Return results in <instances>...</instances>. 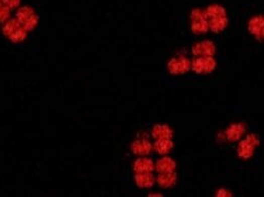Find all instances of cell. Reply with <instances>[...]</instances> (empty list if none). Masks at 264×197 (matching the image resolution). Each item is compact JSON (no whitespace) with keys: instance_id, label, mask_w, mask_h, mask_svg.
<instances>
[{"instance_id":"obj_1","label":"cell","mask_w":264,"mask_h":197,"mask_svg":"<svg viewBox=\"0 0 264 197\" xmlns=\"http://www.w3.org/2000/svg\"><path fill=\"white\" fill-rule=\"evenodd\" d=\"M204 12L208 21L210 31H212L214 34H219V33L225 31L229 24V19L223 6L218 4L210 5L204 10Z\"/></svg>"},{"instance_id":"obj_2","label":"cell","mask_w":264,"mask_h":197,"mask_svg":"<svg viewBox=\"0 0 264 197\" xmlns=\"http://www.w3.org/2000/svg\"><path fill=\"white\" fill-rule=\"evenodd\" d=\"M4 36L12 43H21L28 37V31L21 26L16 18H10L3 26Z\"/></svg>"},{"instance_id":"obj_3","label":"cell","mask_w":264,"mask_h":197,"mask_svg":"<svg viewBox=\"0 0 264 197\" xmlns=\"http://www.w3.org/2000/svg\"><path fill=\"white\" fill-rule=\"evenodd\" d=\"M260 145V138L257 134H248L242 138L237 147V154L242 160H249L254 157L256 149Z\"/></svg>"},{"instance_id":"obj_4","label":"cell","mask_w":264,"mask_h":197,"mask_svg":"<svg viewBox=\"0 0 264 197\" xmlns=\"http://www.w3.org/2000/svg\"><path fill=\"white\" fill-rule=\"evenodd\" d=\"M16 19L28 32L34 31L38 25V15L35 10L30 6H25L17 9Z\"/></svg>"},{"instance_id":"obj_5","label":"cell","mask_w":264,"mask_h":197,"mask_svg":"<svg viewBox=\"0 0 264 197\" xmlns=\"http://www.w3.org/2000/svg\"><path fill=\"white\" fill-rule=\"evenodd\" d=\"M190 30L194 35H203L210 31L204 10L194 8L190 12Z\"/></svg>"},{"instance_id":"obj_6","label":"cell","mask_w":264,"mask_h":197,"mask_svg":"<svg viewBox=\"0 0 264 197\" xmlns=\"http://www.w3.org/2000/svg\"><path fill=\"white\" fill-rule=\"evenodd\" d=\"M167 71L173 76L184 75L191 71V61L185 55H177L168 61Z\"/></svg>"},{"instance_id":"obj_7","label":"cell","mask_w":264,"mask_h":197,"mask_svg":"<svg viewBox=\"0 0 264 197\" xmlns=\"http://www.w3.org/2000/svg\"><path fill=\"white\" fill-rule=\"evenodd\" d=\"M217 68V61L215 57H194L191 61V71L197 75L212 74Z\"/></svg>"},{"instance_id":"obj_8","label":"cell","mask_w":264,"mask_h":197,"mask_svg":"<svg viewBox=\"0 0 264 197\" xmlns=\"http://www.w3.org/2000/svg\"><path fill=\"white\" fill-rule=\"evenodd\" d=\"M247 30L249 34L258 41H264V16L254 15L247 23Z\"/></svg>"},{"instance_id":"obj_9","label":"cell","mask_w":264,"mask_h":197,"mask_svg":"<svg viewBox=\"0 0 264 197\" xmlns=\"http://www.w3.org/2000/svg\"><path fill=\"white\" fill-rule=\"evenodd\" d=\"M217 48L216 45L212 40H201L199 42L194 43L191 48V52L194 57H214L216 54Z\"/></svg>"},{"instance_id":"obj_10","label":"cell","mask_w":264,"mask_h":197,"mask_svg":"<svg viewBox=\"0 0 264 197\" xmlns=\"http://www.w3.org/2000/svg\"><path fill=\"white\" fill-rule=\"evenodd\" d=\"M246 132V125L244 123H233L230 124L224 131L226 141L238 142L244 137Z\"/></svg>"},{"instance_id":"obj_11","label":"cell","mask_w":264,"mask_h":197,"mask_svg":"<svg viewBox=\"0 0 264 197\" xmlns=\"http://www.w3.org/2000/svg\"><path fill=\"white\" fill-rule=\"evenodd\" d=\"M130 149L137 156H148L153 150V144H151V141L147 137L143 136L132 141Z\"/></svg>"},{"instance_id":"obj_12","label":"cell","mask_w":264,"mask_h":197,"mask_svg":"<svg viewBox=\"0 0 264 197\" xmlns=\"http://www.w3.org/2000/svg\"><path fill=\"white\" fill-rule=\"evenodd\" d=\"M135 182L137 187L140 189H150L157 182V177H155L153 172L150 173H136Z\"/></svg>"},{"instance_id":"obj_13","label":"cell","mask_w":264,"mask_h":197,"mask_svg":"<svg viewBox=\"0 0 264 197\" xmlns=\"http://www.w3.org/2000/svg\"><path fill=\"white\" fill-rule=\"evenodd\" d=\"M175 170H177V162H175V160H173L171 157H169L167 155L162 156L155 163V171L158 174L174 172Z\"/></svg>"},{"instance_id":"obj_14","label":"cell","mask_w":264,"mask_h":197,"mask_svg":"<svg viewBox=\"0 0 264 197\" xmlns=\"http://www.w3.org/2000/svg\"><path fill=\"white\" fill-rule=\"evenodd\" d=\"M157 183L162 189H171L178 183V173L169 172V173H160L157 177Z\"/></svg>"},{"instance_id":"obj_15","label":"cell","mask_w":264,"mask_h":197,"mask_svg":"<svg viewBox=\"0 0 264 197\" xmlns=\"http://www.w3.org/2000/svg\"><path fill=\"white\" fill-rule=\"evenodd\" d=\"M135 173H150L155 172V162L147 156H139L134 162Z\"/></svg>"},{"instance_id":"obj_16","label":"cell","mask_w":264,"mask_h":197,"mask_svg":"<svg viewBox=\"0 0 264 197\" xmlns=\"http://www.w3.org/2000/svg\"><path fill=\"white\" fill-rule=\"evenodd\" d=\"M151 137L153 139H163V138H172L173 130L169 125L166 124H157L151 129Z\"/></svg>"},{"instance_id":"obj_17","label":"cell","mask_w":264,"mask_h":197,"mask_svg":"<svg viewBox=\"0 0 264 197\" xmlns=\"http://www.w3.org/2000/svg\"><path fill=\"white\" fill-rule=\"evenodd\" d=\"M174 144L172 138H163V139H156L153 142V150H155L159 155H168L169 153L173 150Z\"/></svg>"},{"instance_id":"obj_18","label":"cell","mask_w":264,"mask_h":197,"mask_svg":"<svg viewBox=\"0 0 264 197\" xmlns=\"http://www.w3.org/2000/svg\"><path fill=\"white\" fill-rule=\"evenodd\" d=\"M11 10L0 2V25H4L6 21L10 19Z\"/></svg>"},{"instance_id":"obj_19","label":"cell","mask_w":264,"mask_h":197,"mask_svg":"<svg viewBox=\"0 0 264 197\" xmlns=\"http://www.w3.org/2000/svg\"><path fill=\"white\" fill-rule=\"evenodd\" d=\"M216 197H230L233 196V193L230 190H228L227 188H219L216 193H215Z\"/></svg>"},{"instance_id":"obj_20","label":"cell","mask_w":264,"mask_h":197,"mask_svg":"<svg viewBox=\"0 0 264 197\" xmlns=\"http://www.w3.org/2000/svg\"><path fill=\"white\" fill-rule=\"evenodd\" d=\"M5 6H7L10 10L17 9L20 5V0H0Z\"/></svg>"},{"instance_id":"obj_21","label":"cell","mask_w":264,"mask_h":197,"mask_svg":"<svg viewBox=\"0 0 264 197\" xmlns=\"http://www.w3.org/2000/svg\"><path fill=\"white\" fill-rule=\"evenodd\" d=\"M148 196L149 197H162L163 195L161 193H150V194H148Z\"/></svg>"},{"instance_id":"obj_22","label":"cell","mask_w":264,"mask_h":197,"mask_svg":"<svg viewBox=\"0 0 264 197\" xmlns=\"http://www.w3.org/2000/svg\"><path fill=\"white\" fill-rule=\"evenodd\" d=\"M263 16H264V15H263Z\"/></svg>"}]
</instances>
